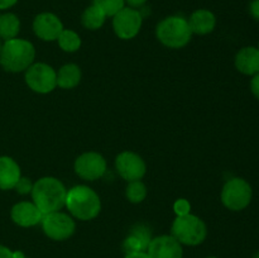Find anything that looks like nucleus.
<instances>
[{
  "mask_svg": "<svg viewBox=\"0 0 259 258\" xmlns=\"http://www.w3.org/2000/svg\"><path fill=\"white\" fill-rule=\"evenodd\" d=\"M22 177L19 164L9 156H0V190H13Z\"/></svg>",
  "mask_w": 259,
  "mask_h": 258,
  "instance_id": "obj_17",
  "label": "nucleus"
},
{
  "mask_svg": "<svg viewBox=\"0 0 259 258\" xmlns=\"http://www.w3.org/2000/svg\"><path fill=\"white\" fill-rule=\"evenodd\" d=\"M143 24V15L139 9L124 7L113 17V29L116 37L128 40L137 37Z\"/></svg>",
  "mask_w": 259,
  "mask_h": 258,
  "instance_id": "obj_9",
  "label": "nucleus"
},
{
  "mask_svg": "<svg viewBox=\"0 0 259 258\" xmlns=\"http://www.w3.org/2000/svg\"><path fill=\"white\" fill-rule=\"evenodd\" d=\"M249 13L255 20H259V0H252L250 2Z\"/></svg>",
  "mask_w": 259,
  "mask_h": 258,
  "instance_id": "obj_28",
  "label": "nucleus"
},
{
  "mask_svg": "<svg viewBox=\"0 0 259 258\" xmlns=\"http://www.w3.org/2000/svg\"><path fill=\"white\" fill-rule=\"evenodd\" d=\"M156 37L168 48L179 50L191 40L192 32L189 20L181 15H169L162 19L156 27Z\"/></svg>",
  "mask_w": 259,
  "mask_h": 258,
  "instance_id": "obj_4",
  "label": "nucleus"
},
{
  "mask_svg": "<svg viewBox=\"0 0 259 258\" xmlns=\"http://www.w3.org/2000/svg\"><path fill=\"white\" fill-rule=\"evenodd\" d=\"M190 28L192 34L205 35L211 33L217 27V17L209 9H197L190 15L189 19Z\"/></svg>",
  "mask_w": 259,
  "mask_h": 258,
  "instance_id": "obj_16",
  "label": "nucleus"
},
{
  "mask_svg": "<svg viewBox=\"0 0 259 258\" xmlns=\"http://www.w3.org/2000/svg\"><path fill=\"white\" fill-rule=\"evenodd\" d=\"M147 254L149 258H182L184 249L182 244L172 235H159V237L152 238Z\"/></svg>",
  "mask_w": 259,
  "mask_h": 258,
  "instance_id": "obj_13",
  "label": "nucleus"
},
{
  "mask_svg": "<svg viewBox=\"0 0 259 258\" xmlns=\"http://www.w3.org/2000/svg\"><path fill=\"white\" fill-rule=\"evenodd\" d=\"M253 258H259V252H258V253H257V254H255V255H254V257H253Z\"/></svg>",
  "mask_w": 259,
  "mask_h": 258,
  "instance_id": "obj_33",
  "label": "nucleus"
},
{
  "mask_svg": "<svg viewBox=\"0 0 259 258\" xmlns=\"http://www.w3.org/2000/svg\"><path fill=\"white\" fill-rule=\"evenodd\" d=\"M40 224H42L45 234L50 239L57 240V242H62V240L71 238L76 230L75 220L72 219V217L62 211H55L43 215Z\"/></svg>",
  "mask_w": 259,
  "mask_h": 258,
  "instance_id": "obj_8",
  "label": "nucleus"
},
{
  "mask_svg": "<svg viewBox=\"0 0 259 258\" xmlns=\"http://www.w3.org/2000/svg\"><path fill=\"white\" fill-rule=\"evenodd\" d=\"M250 90H252L253 95L259 100V73L253 76L252 81H250Z\"/></svg>",
  "mask_w": 259,
  "mask_h": 258,
  "instance_id": "obj_27",
  "label": "nucleus"
},
{
  "mask_svg": "<svg viewBox=\"0 0 259 258\" xmlns=\"http://www.w3.org/2000/svg\"><path fill=\"white\" fill-rule=\"evenodd\" d=\"M115 168L120 177L128 182L142 180L147 171L144 159L139 154L131 151H124L116 156Z\"/></svg>",
  "mask_w": 259,
  "mask_h": 258,
  "instance_id": "obj_11",
  "label": "nucleus"
},
{
  "mask_svg": "<svg viewBox=\"0 0 259 258\" xmlns=\"http://www.w3.org/2000/svg\"><path fill=\"white\" fill-rule=\"evenodd\" d=\"M30 195L33 202L37 205L43 215H46L50 212L60 211L65 206L67 190L61 180L52 176H46L40 177L33 184Z\"/></svg>",
  "mask_w": 259,
  "mask_h": 258,
  "instance_id": "obj_1",
  "label": "nucleus"
},
{
  "mask_svg": "<svg viewBox=\"0 0 259 258\" xmlns=\"http://www.w3.org/2000/svg\"><path fill=\"white\" fill-rule=\"evenodd\" d=\"M152 240V233L147 225L137 224L129 232L128 237L123 242V249L125 253L147 252L149 243Z\"/></svg>",
  "mask_w": 259,
  "mask_h": 258,
  "instance_id": "obj_15",
  "label": "nucleus"
},
{
  "mask_svg": "<svg viewBox=\"0 0 259 258\" xmlns=\"http://www.w3.org/2000/svg\"><path fill=\"white\" fill-rule=\"evenodd\" d=\"M57 42L61 50L65 51V52L72 53L80 50L82 40H81V37L78 35V33L75 32V30L63 29L61 32V34L58 35Z\"/></svg>",
  "mask_w": 259,
  "mask_h": 258,
  "instance_id": "obj_22",
  "label": "nucleus"
},
{
  "mask_svg": "<svg viewBox=\"0 0 259 258\" xmlns=\"http://www.w3.org/2000/svg\"><path fill=\"white\" fill-rule=\"evenodd\" d=\"M174 210L177 217L187 215L191 212V204L186 199H177L174 204Z\"/></svg>",
  "mask_w": 259,
  "mask_h": 258,
  "instance_id": "obj_25",
  "label": "nucleus"
},
{
  "mask_svg": "<svg viewBox=\"0 0 259 258\" xmlns=\"http://www.w3.org/2000/svg\"><path fill=\"white\" fill-rule=\"evenodd\" d=\"M124 258H149L148 254H147V252H143V250H141V252H132V253H125V257Z\"/></svg>",
  "mask_w": 259,
  "mask_h": 258,
  "instance_id": "obj_32",
  "label": "nucleus"
},
{
  "mask_svg": "<svg viewBox=\"0 0 259 258\" xmlns=\"http://www.w3.org/2000/svg\"><path fill=\"white\" fill-rule=\"evenodd\" d=\"M15 191L18 192V194L20 195H28L32 192L33 190V182L30 181V179H28V177H20L19 181L17 182V185H15Z\"/></svg>",
  "mask_w": 259,
  "mask_h": 258,
  "instance_id": "obj_26",
  "label": "nucleus"
},
{
  "mask_svg": "<svg viewBox=\"0 0 259 258\" xmlns=\"http://www.w3.org/2000/svg\"><path fill=\"white\" fill-rule=\"evenodd\" d=\"M35 48L32 42L22 38L5 40L0 51V65L8 72H23L34 63Z\"/></svg>",
  "mask_w": 259,
  "mask_h": 258,
  "instance_id": "obj_3",
  "label": "nucleus"
},
{
  "mask_svg": "<svg viewBox=\"0 0 259 258\" xmlns=\"http://www.w3.org/2000/svg\"><path fill=\"white\" fill-rule=\"evenodd\" d=\"M10 218L19 227L30 228L40 224L43 219V212L33 201H20L12 207Z\"/></svg>",
  "mask_w": 259,
  "mask_h": 258,
  "instance_id": "obj_14",
  "label": "nucleus"
},
{
  "mask_svg": "<svg viewBox=\"0 0 259 258\" xmlns=\"http://www.w3.org/2000/svg\"><path fill=\"white\" fill-rule=\"evenodd\" d=\"M2 46H3L2 45V40H0V51H2Z\"/></svg>",
  "mask_w": 259,
  "mask_h": 258,
  "instance_id": "obj_34",
  "label": "nucleus"
},
{
  "mask_svg": "<svg viewBox=\"0 0 259 258\" xmlns=\"http://www.w3.org/2000/svg\"><path fill=\"white\" fill-rule=\"evenodd\" d=\"M0 258H14L13 255V250L9 249L5 245L0 244Z\"/></svg>",
  "mask_w": 259,
  "mask_h": 258,
  "instance_id": "obj_31",
  "label": "nucleus"
},
{
  "mask_svg": "<svg viewBox=\"0 0 259 258\" xmlns=\"http://www.w3.org/2000/svg\"><path fill=\"white\" fill-rule=\"evenodd\" d=\"M220 197H222L223 205L227 209L232 211H240V210H244L252 201V186L244 179L233 177L225 182Z\"/></svg>",
  "mask_w": 259,
  "mask_h": 258,
  "instance_id": "obj_6",
  "label": "nucleus"
},
{
  "mask_svg": "<svg viewBox=\"0 0 259 258\" xmlns=\"http://www.w3.org/2000/svg\"><path fill=\"white\" fill-rule=\"evenodd\" d=\"M235 67L239 72L248 76L259 73V50L255 47H244L235 56Z\"/></svg>",
  "mask_w": 259,
  "mask_h": 258,
  "instance_id": "obj_18",
  "label": "nucleus"
},
{
  "mask_svg": "<svg viewBox=\"0 0 259 258\" xmlns=\"http://www.w3.org/2000/svg\"><path fill=\"white\" fill-rule=\"evenodd\" d=\"M207 258H217V257H207Z\"/></svg>",
  "mask_w": 259,
  "mask_h": 258,
  "instance_id": "obj_35",
  "label": "nucleus"
},
{
  "mask_svg": "<svg viewBox=\"0 0 259 258\" xmlns=\"http://www.w3.org/2000/svg\"><path fill=\"white\" fill-rule=\"evenodd\" d=\"M19 0H0V10H8L14 7Z\"/></svg>",
  "mask_w": 259,
  "mask_h": 258,
  "instance_id": "obj_30",
  "label": "nucleus"
},
{
  "mask_svg": "<svg viewBox=\"0 0 259 258\" xmlns=\"http://www.w3.org/2000/svg\"><path fill=\"white\" fill-rule=\"evenodd\" d=\"M25 83L38 94H50L57 88V71L47 63H33L25 70Z\"/></svg>",
  "mask_w": 259,
  "mask_h": 258,
  "instance_id": "obj_7",
  "label": "nucleus"
},
{
  "mask_svg": "<svg viewBox=\"0 0 259 258\" xmlns=\"http://www.w3.org/2000/svg\"><path fill=\"white\" fill-rule=\"evenodd\" d=\"M65 206L73 218L89 222L100 214L101 200L95 190L86 185H77L67 190Z\"/></svg>",
  "mask_w": 259,
  "mask_h": 258,
  "instance_id": "obj_2",
  "label": "nucleus"
},
{
  "mask_svg": "<svg viewBox=\"0 0 259 258\" xmlns=\"http://www.w3.org/2000/svg\"><path fill=\"white\" fill-rule=\"evenodd\" d=\"M93 4L103 10L106 17L113 18L125 7V0H93Z\"/></svg>",
  "mask_w": 259,
  "mask_h": 258,
  "instance_id": "obj_24",
  "label": "nucleus"
},
{
  "mask_svg": "<svg viewBox=\"0 0 259 258\" xmlns=\"http://www.w3.org/2000/svg\"><path fill=\"white\" fill-rule=\"evenodd\" d=\"M258 50H259V46H258Z\"/></svg>",
  "mask_w": 259,
  "mask_h": 258,
  "instance_id": "obj_36",
  "label": "nucleus"
},
{
  "mask_svg": "<svg viewBox=\"0 0 259 258\" xmlns=\"http://www.w3.org/2000/svg\"><path fill=\"white\" fill-rule=\"evenodd\" d=\"M125 196L129 202L133 204H141L147 197V187L141 180L138 181L128 182V186L125 189Z\"/></svg>",
  "mask_w": 259,
  "mask_h": 258,
  "instance_id": "obj_23",
  "label": "nucleus"
},
{
  "mask_svg": "<svg viewBox=\"0 0 259 258\" xmlns=\"http://www.w3.org/2000/svg\"><path fill=\"white\" fill-rule=\"evenodd\" d=\"M76 175L86 181H95L105 175L108 164L106 159L98 152H85L75 161Z\"/></svg>",
  "mask_w": 259,
  "mask_h": 258,
  "instance_id": "obj_10",
  "label": "nucleus"
},
{
  "mask_svg": "<svg viewBox=\"0 0 259 258\" xmlns=\"http://www.w3.org/2000/svg\"><path fill=\"white\" fill-rule=\"evenodd\" d=\"M148 0H125V4H128V7L134 8V9H138L142 8L143 5H146V3Z\"/></svg>",
  "mask_w": 259,
  "mask_h": 258,
  "instance_id": "obj_29",
  "label": "nucleus"
},
{
  "mask_svg": "<svg viewBox=\"0 0 259 258\" xmlns=\"http://www.w3.org/2000/svg\"><path fill=\"white\" fill-rule=\"evenodd\" d=\"M171 235L181 244L195 247L201 244L206 238V224L201 218L191 212L182 217H176L172 223Z\"/></svg>",
  "mask_w": 259,
  "mask_h": 258,
  "instance_id": "obj_5",
  "label": "nucleus"
},
{
  "mask_svg": "<svg viewBox=\"0 0 259 258\" xmlns=\"http://www.w3.org/2000/svg\"><path fill=\"white\" fill-rule=\"evenodd\" d=\"M25 258H27V257H25Z\"/></svg>",
  "mask_w": 259,
  "mask_h": 258,
  "instance_id": "obj_37",
  "label": "nucleus"
},
{
  "mask_svg": "<svg viewBox=\"0 0 259 258\" xmlns=\"http://www.w3.org/2000/svg\"><path fill=\"white\" fill-rule=\"evenodd\" d=\"M82 73L76 63H66L57 72V86L63 90H70L80 83Z\"/></svg>",
  "mask_w": 259,
  "mask_h": 258,
  "instance_id": "obj_19",
  "label": "nucleus"
},
{
  "mask_svg": "<svg viewBox=\"0 0 259 258\" xmlns=\"http://www.w3.org/2000/svg\"><path fill=\"white\" fill-rule=\"evenodd\" d=\"M65 29L63 28V23L55 13L51 12H43L35 15L34 20H33V32L46 42H52V40H57L58 35L61 32Z\"/></svg>",
  "mask_w": 259,
  "mask_h": 258,
  "instance_id": "obj_12",
  "label": "nucleus"
},
{
  "mask_svg": "<svg viewBox=\"0 0 259 258\" xmlns=\"http://www.w3.org/2000/svg\"><path fill=\"white\" fill-rule=\"evenodd\" d=\"M106 15L101 9H99L96 5L91 4L90 7L83 10L81 15V23L83 27L89 30H98L104 25L106 20Z\"/></svg>",
  "mask_w": 259,
  "mask_h": 258,
  "instance_id": "obj_21",
  "label": "nucleus"
},
{
  "mask_svg": "<svg viewBox=\"0 0 259 258\" xmlns=\"http://www.w3.org/2000/svg\"><path fill=\"white\" fill-rule=\"evenodd\" d=\"M20 30V20L14 13L0 14V39L10 40L17 38Z\"/></svg>",
  "mask_w": 259,
  "mask_h": 258,
  "instance_id": "obj_20",
  "label": "nucleus"
}]
</instances>
